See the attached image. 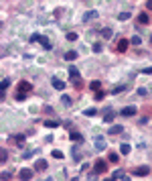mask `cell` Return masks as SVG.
<instances>
[{
  "instance_id": "484cf974",
  "label": "cell",
  "mask_w": 152,
  "mask_h": 181,
  "mask_svg": "<svg viewBox=\"0 0 152 181\" xmlns=\"http://www.w3.org/2000/svg\"><path fill=\"white\" fill-rule=\"evenodd\" d=\"M83 114H85V116H89V118H91V116H95V114H97V110H95V108H87V110H85V112H83Z\"/></svg>"
},
{
  "instance_id": "f1b7e54d",
  "label": "cell",
  "mask_w": 152,
  "mask_h": 181,
  "mask_svg": "<svg viewBox=\"0 0 152 181\" xmlns=\"http://www.w3.org/2000/svg\"><path fill=\"white\" fill-rule=\"evenodd\" d=\"M120 153L128 155V153H130V145H122V147H120Z\"/></svg>"
},
{
  "instance_id": "277c9868",
  "label": "cell",
  "mask_w": 152,
  "mask_h": 181,
  "mask_svg": "<svg viewBox=\"0 0 152 181\" xmlns=\"http://www.w3.org/2000/svg\"><path fill=\"white\" fill-rule=\"evenodd\" d=\"M132 175H138V177H144V175H150V167L148 165H142V167L132 169Z\"/></svg>"
},
{
  "instance_id": "f546056e",
  "label": "cell",
  "mask_w": 152,
  "mask_h": 181,
  "mask_svg": "<svg viewBox=\"0 0 152 181\" xmlns=\"http://www.w3.org/2000/svg\"><path fill=\"white\" fill-rule=\"evenodd\" d=\"M130 16H132L130 12H120V14H118V19H120V20H128Z\"/></svg>"
},
{
  "instance_id": "4fadbf2b",
  "label": "cell",
  "mask_w": 152,
  "mask_h": 181,
  "mask_svg": "<svg viewBox=\"0 0 152 181\" xmlns=\"http://www.w3.org/2000/svg\"><path fill=\"white\" fill-rule=\"evenodd\" d=\"M122 130H124V128L120 126V124H114V126L110 128V130H107V134H114V136H116V134H120Z\"/></svg>"
},
{
  "instance_id": "5bb4252c",
  "label": "cell",
  "mask_w": 152,
  "mask_h": 181,
  "mask_svg": "<svg viewBox=\"0 0 152 181\" xmlns=\"http://www.w3.org/2000/svg\"><path fill=\"white\" fill-rule=\"evenodd\" d=\"M69 138H71V141H83V134H81V132H75V130H71V132H69Z\"/></svg>"
},
{
  "instance_id": "ac0fdd59",
  "label": "cell",
  "mask_w": 152,
  "mask_h": 181,
  "mask_svg": "<svg viewBox=\"0 0 152 181\" xmlns=\"http://www.w3.org/2000/svg\"><path fill=\"white\" fill-rule=\"evenodd\" d=\"M114 118H116V114H114L112 110H107L106 116H104V120H106V122H114Z\"/></svg>"
},
{
  "instance_id": "ffe728a7",
  "label": "cell",
  "mask_w": 152,
  "mask_h": 181,
  "mask_svg": "<svg viewBox=\"0 0 152 181\" xmlns=\"http://www.w3.org/2000/svg\"><path fill=\"white\" fill-rule=\"evenodd\" d=\"M91 90H93V92L101 90V81H99V80H93V81H91Z\"/></svg>"
},
{
  "instance_id": "4dcf8cb0",
  "label": "cell",
  "mask_w": 152,
  "mask_h": 181,
  "mask_svg": "<svg viewBox=\"0 0 152 181\" xmlns=\"http://www.w3.org/2000/svg\"><path fill=\"white\" fill-rule=\"evenodd\" d=\"M130 43H132V45H140V43H142V39H140L138 35H134V37H132V41H130Z\"/></svg>"
},
{
  "instance_id": "44dd1931",
  "label": "cell",
  "mask_w": 152,
  "mask_h": 181,
  "mask_svg": "<svg viewBox=\"0 0 152 181\" xmlns=\"http://www.w3.org/2000/svg\"><path fill=\"white\" fill-rule=\"evenodd\" d=\"M45 126L47 128H57V126H59V122H57V120H45Z\"/></svg>"
},
{
  "instance_id": "836d02e7",
  "label": "cell",
  "mask_w": 152,
  "mask_h": 181,
  "mask_svg": "<svg viewBox=\"0 0 152 181\" xmlns=\"http://www.w3.org/2000/svg\"><path fill=\"white\" fill-rule=\"evenodd\" d=\"M41 41V35H31V43H39Z\"/></svg>"
},
{
  "instance_id": "9c48e42d",
  "label": "cell",
  "mask_w": 152,
  "mask_h": 181,
  "mask_svg": "<svg viewBox=\"0 0 152 181\" xmlns=\"http://www.w3.org/2000/svg\"><path fill=\"white\" fill-rule=\"evenodd\" d=\"M63 57H65V61H75L77 57H79V53H77V51H73V49H71V51H67V53L63 55Z\"/></svg>"
},
{
  "instance_id": "8fae6325",
  "label": "cell",
  "mask_w": 152,
  "mask_h": 181,
  "mask_svg": "<svg viewBox=\"0 0 152 181\" xmlns=\"http://www.w3.org/2000/svg\"><path fill=\"white\" fill-rule=\"evenodd\" d=\"M95 16H97V12H95V10H87V12L83 14V22H87V20L95 19Z\"/></svg>"
},
{
  "instance_id": "1f68e13d",
  "label": "cell",
  "mask_w": 152,
  "mask_h": 181,
  "mask_svg": "<svg viewBox=\"0 0 152 181\" xmlns=\"http://www.w3.org/2000/svg\"><path fill=\"white\" fill-rule=\"evenodd\" d=\"M101 49H104V47H101V43H95V45L91 47V51H93V53H99Z\"/></svg>"
},
{
  "instance_id": "6da1fadb",
  "label": "cell",
  "mask_w": 152,
  "mask_h": 181,
  "mask_svg": "<svg viewBox=\"0 0 152 181\" xmlns=\"http://www.w3.org/2000/svg\"><path fill=\"white\" fill-rule=\"evenodd\" d=\"M31 92H33V84H31V81H18V86H16V92H14V94L28 96Z\"/></svg>"
},
{
  "instance_id": "d6a6232c",
  "label": "cell",
  "mask_w": 152,
  "mask_h": 181,
  "mask_svg": "<svg viewBox=\"0 0 152 181\" xmlns=\"http://www.w3.org/2000/svg\"><path fill=\"white\" fill-rule=\"evenodd\" d=\"M6 159H8V153H6V151H4V149H2V151H0V161L4 163V161H6Z\"/></svg>"
},
{
  "instance_id": "83f0119b",
  "label": "cell",
  "mask_w": 152,
  "mask_h": 181,
  "mask_svg": "<svg viewBox=\"0 0 152 181\" xmlns=\"http://www.w3.org/2000/svg\"><path fill=\"white\" fill-rule=\"evenodd\" d=\"M104 98H106V94H104V90H97V92H95V100H104Z\"/></svg>"
},
{
  "instance_id": "60d3db41",
  "label": "cell",
  "mask_w": 152,
  "mask_h": 181,
  "mask_svg": "<svg viewBox=\"0 0 152 181\" xmlns=\"http://www.w3.org/2000/svg\"><path fill=\"white\" fill-rule=\"evenodd\" d=\"M146 8H148V10H152V0H146Z\"/></svg>"
},
{
  "instance_id": "cb8c5ba5",
  "label": "cell",
  "mask_w": 152,
  "mask_h": 181,
  "mask_svg": "<svg viewBox=\"0 0 152 181\" xmlns=\"http://www.w3.org/2000/svg\"><path fill=\"white\" fill-rule=\"evenodd\" d=\"M73 86H75V90H81V87H83V81H81V77H75V80H73Z\"/></svg>"
},
{
  "instance_id": "7a4b0ae2",
  "label": "cell",
  "mask_w": 152,
  "mask_h": 181,
  "mask_svg": "<svg viewBox=\"0 0 152 181\" xmlns=\"http://www.w3.org/2000/svg\"><path fill=\"white\" fill-rule=\"evenodd\" d=\"M107 171V163L104 159H97V161H93V173L95 175H104Z\"/></svg>"
},
{
  "instance_id": "4316f807",
  "label": "cell",
  "mask_w": 152,
  "mask_h": 181,
  "mask_svg": "<svg viewBox=\"0 0 152 181\" xmlns=\"http://www.w3.org/2000/svg\"><path fill=\"white\" fill-rule=\"evenodd\" d=\"M12 141H14V142H18V145H20V142H25V134H14Z\"/></svg>"
},
{
  "instance_id": "74e56055",
  "label": "cell",
  "mask_w": 152,
  "mask_h": 181,
  "mask_svg": "<svg viewBox=\"0 0 152 181\" xmlns=\"http://www.w3.org/2000/svg\"><path fill=\"white\" fill-rule=\"evenodd\" d=\"M138 94H140V96H146V94H148V90H146V87H140Z\"/></svg>"
},
{
  "instance_id": "52a82bcc",
  "label": "cell",
  "mask_w": 152,
  "mask_h": 181,
  "mask_svg": "<svg viewBox=\"0 0 152 181\" xmlns=\"http://www.w3.org/2000/svg\"><path fill=\"white\" fill-rule=\"evenodd\" d=\"M47 167H49V163L45 159H39V161L35 163V171H47Z\"/></svg>"
},
{
  "instance_id": "9a60e30c",
  "label": "cell",
  "mask_w": 152,
  "mask_h": 181,
  "mask_svg": "<svg viewBox=\"0 0 152 181\" xmlns=\"http://www.w3.org/2000/svg\"><path fill=\"white\" fill-rule=\"evenodd\" d=\"M124 177H126V173L122 171V169H116V171L112 173V179H124Z\"/></svg>"
},
{
  "instance_id": "ba28073f",
  "label": "cell",
  "mask_w": 152,
  "mask_h": 181,
  "mask_svg": "<svg viewBox=\"0 0 152 181\" xmlns=\"http://www.w3.org/2000/svg\"><path fill=\"white\" fill-rule=\"evenodd\" d=\"M122 116H134L136 114V106H126V108H122V112H120Z\"/></svg>"
},
{
  "instance_id": "5b68a950",
  "label": "cell",
  "mask_w": 152,
  "mask_h": 181,
  "mask_svg": "<svg viewBox=\"0 0 152 181\" xmlns=\"http://www.w3.org/2000/svg\"><path fill=\"white\" fill-rule=\"evenodd\" d=\"M93 147L97 149V151H104V149H106V138H104V136H95V138H93Z\"/></svg>"
},
{
  "instance_id": "7c38bea8",
  "label": "cell",
  "mask_w": 152,
  "mask_h": 181,
  "mask_svg": "<svg viewBox=\"0 0 152 181\" xmlns=\"http://www.w3.org/2000/svg\"><path fill=\"white\" fill-rule=\"evenodd\" d=\"M53 87H55V90H59V92H63V90H65V81H61V80H53Z\"/></svg>"
},
{
  "instance_id": "30bf717a",
  "label": "cell",
  "mask_w": 152,
  "mask_h": 181,
  "mask_svg": "<svg viewBox=\"0 0 152 181\" xmlns=\"http://www.w3.org/2000/svg\"><path fill=\"white\" fill-rule=\"evenodd\" d=\"M138 22H140V25H148V22H150L148 12H140V14H138Z\"/></svg>"
},
{
  "instance_id": "2e32d148",
  "label": "cell",
  "mask_w": 152,
  "mask_h": 181,
  "mask_svg": "<svg viewBox=\"0 0 152 181\" xmlns=\"http://www.w3.org/2000/svg\"><path fill=\"white\" fill-rule=\"evenodd\" d=\"M107 161H112V163H120V155L116 153V151H112V153L107 155Z\"/></svg>"
},
{
  "instance_id": "7402d4cb",
  "label": "cell",
  "mask_w": 152,
  "mask_h": 181,
  "mask_svg": "<svg viewBox=\"0 0 152 181\" xmlns=\"http://www.w3.org/2000/svg\"><path fill=\"white\" fill-rule=\"evenodd\" d=\"M69 75H71V80H75V77H79V71L71 65V67H69Z\"/></svg>"
},
{
  "instance_id": "f35d334b",
  "label": "cell",
  "mask_w": 152,
  "mask_h": 181,
  "mask_svg": "<svg viewBox=\"0 0 152 181\" xmlns=\"http://www.w3.org/2000/svg\"><path fill=\"white\" fill-rule=\"evenodd\" d=\"M43 110H45L47 114H53V108H51V106H45V108H43Z\"/></svg>"
},
{
  "instance_id": "3957f363",
  "label": "cell",
  "mask_w": 152,
  "mask_h": 181,
  "mask_svg": "<svg viewBox=\"0 0 152 181\" xmlns=\"http://www.w3.org/2000/svg\"><path fill=\"white\" fill-rule=\"evenodd\" d=\"M128 47H130V41H128V39H120L118 45L114 47V51H118V53H126V51H128Z\"/></svg>"
},
{
  "instance_id": "b9f144b4",
  "label": "cell",
  "mask_w": 152,
  "mask_h": 181,
  "mask_svg": "<svg viewBox=\"0 0 152 181\" xmlns=\"http://www.w3.org/2000/svg\"><path fill=\"white\" fill-rule=\"evenodd\" d=\"M142 73H152V67H146V69H142Z\"/></svg>"
},
{
  "instance_id": "e0dca14e",
  "label": "cell",
  "mask_w": 152,
  "mask_h": 181,
  "mask_svg": "<svg viewBox=\"0 0 152 181\" xmlns=\"http://www.w3.org/2000/svg\"><path fill=\"white\" fill-rule=\"evenodd\" d=\"M112 33H114V31H112V29H101V37H104V39H112Z\"/></svg>"
},
{
  "instance_id": "ab89813d",
  "label": "cell",
  "mask_w": 152,
  "mask_h": 181,
  "mask_svg": "<svg viewBox=\"0 0 152 181\" xmlns=\"http://www.w3.org/2000/svg\"><path fill=\"white\" fill-rule=\"evenodd\" d=\"M10 177V171H2V179H8Z\"/></svg>"
},
{
  "instance_id": "d590c367",
  "label": "cell",
  "mask_w": 152,
  "mask_h": 181,
  "mask_svg": "<svg viewBox=\"0 0 152 181\" xmlns=\"http://www.w3.org/2000/svg\"><path fill=\"white\" fill-rule=\"evenodd\" d=\"M14 98H16V100H18V102L27 100V96H25V94H14Z\"/></svg>"
},
{
  "instance_id": "e575fe53",
  "label": "cell",
  "mask_w": 152,
  "mask_h": 181,
  "mask_svg": "<svg viewBox=\"0 0 152 181\" xmlns=\"http://www.w3.org/2000/svg\"><path fill=\"white\" fill-rule=\"evenodd\" d=\"M67 39L69 41H77V33H67Z\"/></svg>"
},
{
  "instance_id": "d6986e66",
  "label": "cell",
  "mask_w": 152,
  "mask_h": 181,
  "mask_svg": "<svg viewBox=\"0 0 152 181\" xmlns=\"http://www.w3.org/2000/svg\"><path fill=\"white\" fill-rule=\"evenodd\" d=\"M39 43H41V45H43L45 49H51V41L47 39V37H41V41H39Z\"/></svg>"
},
{
  "instance_id": "603a6c76",
  "label": "cell",
  "mask_w": 152,
  "mask_h": 181,
  "mask_svg": "<svg viewBox=\"0 0 152 181\" xmlns=\"http://www.w3.org/2000/svg\"><path fill=\"white\" fill-rule=\"evenodd\" d=\"M8 86H10V80H8V77H4V80L0 81V90H2V92H4V90H6Z\"/></svg>"
},
{
  "instance_id": "d4e9b609",
  "label": "cell",
  "mask_w": 152,
  "mask_h": 181,
  "mask_svg": "<svg viewBox=\"0 0 152 181\" xmlns=\"http://www.w3.org/2000/svg\"><path fill=\"white\" fill-rule=\"evenodd\" d=\"M61 102H63V106H71V98H69V96H61Z\"/></svg>"
},
{
  "instance_id": "8d00e7d4",
  "label": "cell",
  "mask_w": 152,
  "mask_h": 181,
  "mask_svg": "<svg viewBox=\"0 0 152 181\" xmlns=\"http://www.w3.org/2000/svg\"><path fill=\"white\" fill-rule=\"evenodd\" d=\"M53 157L55 159H63V153L61 151H53Z\"/></svg>"
},
{
  "instance_id": "8992f818",
  "label": "cell",
  "mask_w": 152,
  "mask_h": 181,
  "mask_svg": "<svg viewBox=\"0 0 152 181\" xmlns=\"http://www.w3.org/2000/svg\"><path fill=\"white\" fill-rule=\"evenodd\" d=\"M33 175H35L33 169H20V171H18V177H20V179H33Z\"/></svg>"
}]
</instances>
